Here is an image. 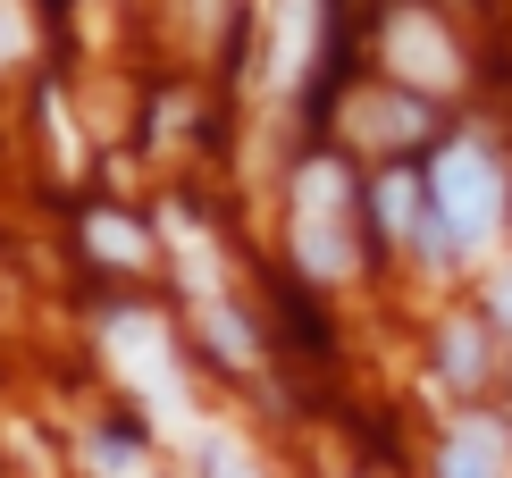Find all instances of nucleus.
Listing matches in <instances>:
<instances>
[{"label": "nucleus", "instance_id": "nucleus-6", "mask_svg": "<svg viewBox=\"0 0 512 478\" xmlns=\"http://www.w3.org/2000/svg\"><path fill=\"white\" fill-rule=\"evenodd\" d=\"M93 252L101 260H143V235L126 227V219H93Z\"/></svg>", "mask_w": 512, "mask_h": 478}, {"label": "nucleus", "instance_id": "nucleus-9", "mask_svg": "<svg viewBox=\"0 0 512 478\" xmlns=\"http://www.w3.org/2000/svg\"><path fill=\"white\" fill-rule=\"evenodd\" d=\"M17 51H26V17H17L9 0H0V59H17Z\"/></svg>", "mask_w": 512, "mask_h": 478}, {"label": "nucleus", "instance_id": "nucleus-8", "mask_svg": "<svg viewBox=\"0 0 512 478\" xmlns=\"http://www.w3.org/2000/svg\"><path fill=\"white\" fill-rule=\"evenodd\" d=\"M445 369L454 378H479V336H445Z\"/></svg>", "mask_w": 512, "mask_h": 478}, {"label": "nucleus", "instance_id": "nucleus-3", "mask_svg": "<svg viewBox=\"0 0 512 478\" xmlns=\"http://www.w3.org/2000/svg\"><path fill=\"white\" fill-rule=\"evenodd\" d=\"M445 478H496V428H479V437H462L445 453Z\"/></svg>", "mask_w": 512, "mask_h": 478}, {"label": "nucleus", "instance_id": "nucleus-4", "mask_svg": "<svg viewBox=\"0 0 512 478\" xmlns=\"http://www.w3.org/2000/svg\"><path fill=\"white\" fill-rule=\"evenodd\" d=\"M194 470H202V478H252V462L236 453V437H202V445H194Z\"/></svg>", "mask_w": 512, "mask_h": 478}, {"label": "nucleus", "instance_id": "nucleus-10", "mask_svg": "<svg viewBox=\"0 0 512 478\" xmlns=\"http://www.w3.org/2000/svg\"><path fill=\"white\" fill-rule=\"evenodd\" d=\"M496 311H504V319H512V277H496Z\"/></svg>", "mask_w": 512, "mask_h": 478}, {"label": "nucleus", "instance_id": "nucleus-7", "mask_svg": "<svg viewBox=\"0 0 512 478\" xmlns=\"http://www.w3.org/2000/svg\"><path fill=\"white\" fill-rule=\"evenodd\" d=\"M311 51V0H286V68Z\"/></svg>", "mask_w": 512, "mask_h": 478}, {"label": "nucleus", "instance_id": "nucleus-5", "mask_svg": "<svg viewBox=\"0 0 512 478\" xmlns=\"http://www.w3.org/2000/svg\"><path fill=\"white\" fill-rule=\"evenodd\" d=\"M303 260H311L319 277L345 269V260H353V252H345V227H303Z\"/></svg>", "mask_w": 512, "mask_h": 478}, {"label": "nucleus", "instance_id": "nucleus-2", "mask_svg": "<svg viewBox=\"0 0 512 478\" xmlns=\"http://www.w3.org/2000/svg\"><path fill=\"white\" fill-rule=\"evenodd\" d=\"M395 59H412L420 84H445V76H454V51H445V34L429 26V17H403V26H395Z\"/></svg>", "mask_w": 512, "mask_h": 478}, {"label": "nucleus", "instance_id": "nucleus-1", "mask_svg": "<svg viewBox=\"0 0 512 478\" xmlns=\"http://www.w3.org/2000/svg\"><path fill=\"white\" fill-rule=\"evenodd\" d=\"M437 202H445V227L454 235H479L496 227V168H487V151H471V143H454L437 160Z\"/></svg>", "mask_w": 512, "mask_h": 478}]
</instances>
